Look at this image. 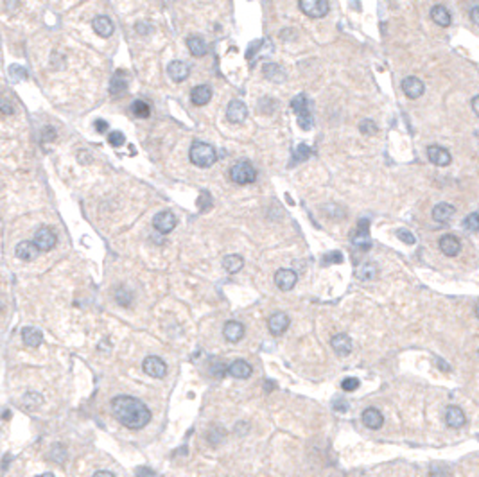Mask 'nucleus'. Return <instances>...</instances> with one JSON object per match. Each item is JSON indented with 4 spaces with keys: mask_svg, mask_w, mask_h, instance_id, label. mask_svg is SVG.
<instances>
[{
    "mask_svg": "<svg viewBox=\"0 0 479 477\" xmlns=\"http://www.w3.org/2000/svg\"><path fill=\"white\" fill-rule=\"evenodd\" d=\"M112 413L124 427L131 430H140L153 418L149 407L146 404L129 395H119L112 398Z\"/></svg>",
    "mask_w": 479,
    "mask_h": 477,
    "instance_id": "obj_1",
    "label": "nucleus"
},
{
    "mask_svg": "<svg viewBox=\"0 0 479 477\" xmlns=\"http://www.w3.org/2000/svg\"><path fill=\"white\" fill-rule=\"evenodd\" d=\"M188 158L196 167L208 169L217 162V153L207 142H194L188 151Z\"/></svg>",
    "mask_w": 479,
    "mask_h": 477,
    "instance_id": "obj_2",
    "label": "nucleus"
},
{
    "mask_svg": "<svg viewBox=\"0 0 479 477\" xmlns=\"http://www.w3.org/2000/svg\"><path fill=\"white\" fill-rule=\"evenodd\" d=\"M291 108L293 112L296 113V119H298V126L301 127V129H310V127L314 126V120H312V113H310V108H309V101H307V97L303 94H298L295 99L291 101Z\"/></svg>",
    "mask_w": 479,
    "mask_h": 477,
    "instance_id": "obj_3",
    "label": "nucleus"
},
{
    "mask_svg": "<svg viewBox=\"0 0 479 477\" xmlns=\"http://www.w3.org/2000/svg\"><path fill=\"white\" fill-rule=\"evenodd\" d=\"M230 179L237 185H249L257 179V171L251 165V162L242 160V162H237L235 165H232Z\"/></svg>",
    "mask_w": 479,
    "mask_h": 477,
    "instance_id": "obj_4",
    "label": "nucleus"
},
{
    "mask_svg": "<svg viewBox=\"0 0 479 477\" xmlns=\"http://www.w3.org/2000/svg\"><path fill=\"white\" fill-rule=\"evenodd\" d=\"M298 7L303 14L310 18H323L329 14V2L327 0H298Z\"/></svg>",
    "mask_w": 479,
    "mask_h": 477,
    "instance_id": "obj_5",
    "label": "nucleus"
},
{
    "mask_svg": "<svg viewBox=\"0 0 479 477\" xmlns=\"http://www.w3.org/2000/svg\"><path fill=\"white\" fill-rule=\"evenodd\" d=\"M144 371H146L149 377H155V379H164L167 375V364L164 362V359H160L156 356H149L144 359V364H142Z\"/></svg>",
    "mask_w": 479,
    "mask_h": 477,
    "instance_id": "obj_6",
    "label": "nucleus"
},
{
    "mask_svg": "<svg viewBox=\"0 0 479 477\" xmlns=\"http://www.w3.org/2000/svg\"><path fill=\"white\" fill-rule=\"evenodd\" d=\"M352 244L356 246V248L362 249V251H366V249L371 248V237H370V232H368V221L366 219H361L357 230L354 232Z\"/></svg>",
    "mask_w": 479,
    "mask_h": 477,
    "instance_id": "obj_7",
    "label": "nucleus"
},
{
    "mask_svg": "<svg viewBox=\"0 0 479 477\" xmlns=\"http://www.w3.org/2000/svg\"><path fill=\"white\" fill-rule=\"evenodd\" d=\"M56 242H58L56 235H54V232H52L51 228H47V226L40 228L36 234H34V244L40 248V251H51V249L56 246Z\"/></svg>",
    "mask_w": 479,
    "mask_h": 477,
    "instance_id": "obj_8",
    "label": "nucleus"
},
{
    "mask_svg": "<svg viewBox=\"0 0 479 477\" xmlns=\"http://www.w3.org/2000/svg\"><path fill=\"white\" fill-rule=\"evenodd\" d=\"M176 223H178L176 221V215L169 210L160 212V214L155 215V219H153V226L158 230L160 234H169V232H173L176 228Z\"/></svg>",
    "mask_w": 479,
    "mask_h": 477,
    "instance_id": "obj_9",
    "label": "nucleus"
},
{
    "mask_svg": "<svg viewBox=\"0 0 479 477\" xmlns=\"http://www.w3.org/2000/svg\"><path fill=\"white\" fill-rule=\"evenodd\" d=\"M289 323H291V319H289V316L286 312H275L269 316L268 328L273 336H282L287 328H289Z\"/></svg>",
    "mask_w": 479,
    "mask_h": 477,
    "instance_id": "obj_10",
    "label": "nucleus"
},
{
    "mask_svg": "<svg viewBox=\"0 0 479 477\" xmlns=\"http://www.w3.org/2000/svg\"><path fill=\"white\" fill-rule=\"evenodd\" d=\"M427 158L431 164L438 165V167H447L451 164V153L442 147V145H429L427 147Z\"/></svg>",
    "mask_w": 479,
    "mask_h": 477,
    "instance_id": "obj_11",
    "label": "nucleus"
},
{
    "mask_svg": "<svg viewBox=\"0 0 479 477\" xmlns=\"http://www.w3.org/2000/svg\"><path fill=\"white\" fill-rule=\"evenodd\" d=\"M246 117H248V108H246V104L242 103V101H232L230 104H228V108H226V119L230 122H234V124H240V122H244Z\"/></svg>",
    "mask_w": 479,
    "mask_h": 477,
    "instance_id": "obj_12",
    "label": "nucleus"
},
{
    "mask_svg": "<svg viewBox=\"0 0 479 477\" xmlns=\"http://www.w3.org/2000/svg\"><path fill=\"white\" fill-rule=\"evenodd\" d=\"M402 92H404L408 99H418L423 95L425 86H423V83L418 79V77L409 75V77H406V79L402 81Z\"/></svg>",
    "mask_w": 479,
    "mask_h": 477,
    "instance_id": "obj_13",
    "label": "nucleus"
},
{
    "mask_svg": "<svg viewBox=\"0 0 479 477\" xmlns=\"http://www.w3.org/2000/svg\"><path fill=\"white\" fill-rule=\"evenodd\" d=\"M298 282V275L293 269H278L275 273V284L280 291H291Z\"/></svg>",
    "mask_w": 479,
    "mask_h": 477,
    "instance_id": "obj_14",
    "label": "nucleus"
},
{
    "mask_svg": "<svg viewBox=\"0 0 479 477\" xmlns=\"http://www.w3.org/2000/svg\"><path fill=\"white\" fill-rule=\"evenodd\" d=\"M14 253H16V257H18L20 260L31 262V260H34V258L40 255V248L34 244V240H22V242L16 244Z\"/></svg>",
    "mask_w": 479,
    "mask_h": 477,
    "instance_id": "obj_15",
    "label": "nucleus"
},
{
    "mask_svg": "<svg viewBox=\"0 0 479 477\" xmlns=\"http://www.w3.org/2000/svg\"><path fill=\"white\" fill-rule=\"evenodd\" d=\"M438 246H440V251H442L445 257H456V255L461 251V242L456 235H443V237L440 238Z\"/></svg>",
    "mask_w": 479,
    "mask_h": 477,
    "instance_id": "obj_16",
    "label": "nucleus"
},
{
    "mask_svg": "<svg viewBox=\"0 0 479 477\" xmlns=\"http://www.w3.org/2000/svg\"><path fill=\"white\" fill-rule=\"evenodd\" d=\"M167 72H169V77L174 83H183L190 74V66L183 61H171L169 66H167Z\"/></svg>",
    "mask_w": 479,
    "mask_h": 477,
    "instance_id": "obj_17",
    "label": "nucleus"
},
{
    "mask_svg": "<svg viewBox=\"0 0 479 477\" xmlns=\"http://www.w3.org/2000/svg\"><path fill=\"white\" fill-rule=\"evenodd\" d=\"M244 325L239 321H226V325L223 327V336L230 343H239L244 337Z\"/></svg>",
    "mask_w": 479,
    "mask_h": 477,
    "instance_id": "obj_18",
    "label": "nucleus"
},
{
    "mask_svg": "<svg viewBox=\"0 0 479 477\" xmlns=\"http://www.w3.org/2000/svg\"><path fill=\"white\" fill-rule=\"evenodd\" d=\"M332 348H334V352H336L339 357L350 356V354H352V350H354L352 339H350L347 334H338V336L332 337Z\"/></svg>",
    "mask_w": 479,
    "mask_h": 477,
    "instance_id": "obj_19",
    "label": "nucleus"
},
{
    "mask_svg": "<svg viewBox=\"0 0 479 477\" xmlns=\"http://www.w3.org/2000/svg\"><path fill=\"white\" fill-rule=\"evenodd\" d=\"M362 423H364L368 429L377 430L384 425V417H382V413L379 411V409H375V407H368L366 411L362 413Z\"/></svg>",
    "mask_w": 479,
    "mask_h": 477,
    "instance_id": "obj_20",
    "label": "nucleus"
},
{
    "mask_svg": "<svg viewBox=\"0 0 479 477\" xmlns=\"http://www.w3.org/2000/svg\"><path fill=\"white\" fill-rule=\"evenodd\" d=\"M251 373H253V370H251L249 362H246L244 359H237L228 366V375H232L234 379H239V380L249 379Z\"/></svg>",
    "mask_w": 479,
    "mask_h": 477,
    "instance_id": "obj_21",
    "label": "nucleus"
},
{
    "mask_svg": "<svg viewBox=\"0 0 479 477\" xmlns=\"http://www.w3.org/2000/svg\"><path fill=\"white\" fill-rule=\"evenodd\" d=\"M92 27H94V31L101 38H110L113 34V31H115V25H113V22L108 18V16H104V14H99V16H95L94 22H92Z\"/></svg>",
    "mask_w": 479,
    "mask_h": 477,
    "instance_id": "obj_22",
    "label": "nucleus"
},
{
    "mask_svg": "<svg viewBox=\"0 0 479 477\" xmlns=\"http://www.w3.org/2000/svg\"><path fill=\"white\" fill-rule=\"evenodd\" d=\"M212 99V88L208 84H197L194 86L192 92H190V101L196 106H205V104L210 103Z\"/></svg>",
    "mask_w": 479,
    "mask_h": 477,
    "instance_id": "obj_23",
    "label": "nucleus"
},
{
    "mask_svg": "<svg viewBox=\"0 0 479 477\" xmlns=\"http://www.w3.org/2000/svg\"><path fill=\"white\" fill-rule=\"evenodd\" d=\"M445 421H447V425L452 427V429H461V427L467 423L465 413L461 411V407L451 406L445 413Z\"/></svg>",
    "mask_w": 479,
    "mask_h": 477,
    "instance_id": "obj_24",
    "label": "nucleus"
},
{
    "mask_svg": "<svg viewBox=\"0 0 479 477\" xmlns=\"http://www.w3.org/2000/svg\"><path fill=\"white\" fill-rule=\"evenodd\" d=\"M431 18H432V22L436 25H440V27H449L451 25V22H452V16H451V11L447 9L445 5H442V4H438V5H434L431 9Z\"/></svg>",
    "mask_w": 479,
    "mask_h": 477,
    "instance_id": "obj_25",
    "label": "nucleus"
},
{
    "mask_svg": "<svg viewBox=\"0 0 479 477\" xmlns=\"http://www.w3.org/2000/svg\"><path fill=\"white\" fill-rule=\"evenodd\" d=\"M127 90V77L122 70L115 72V75L112 77V83H110V94L115 95V97H120Z\"/></svg>",
    "mask_w": 479,
    "mask_h": 477,
    "instance_id": "obj_26",
    "label": "nucleus"
},
{
    "mask_svg": "<svg viewBox=\"0 0 479 477\" xmlns=\"http://www.w3.org/2000/svg\"><path fill=\"white\" fill-rule=\"evenodd\" d=\"M262 72H264V77L273 81V83H284V81H286V72H284L282 66L277 65V63H266Z\"/></svg>",
    "mask_w": 479,
    "mask_h": 477,
    "instance_id": "obj_27",
    "label": "nucleus"
},
{
    "mask_svg": "<svg viewBox=\"0 0 479 477\" xmlns=\"http://www.w3.org/2000/svg\"><path fill=\"white\" fill-rule=\"evenodd\" d=\"M22 339L31 348H38L43 343V334L34 327H25L22 328Z\"/></svg>",
    "mask_w": 479,
    "mask_h": 477,
    "instance_id": "obj_28",
    "label": "nucleus"
},
{
    "mask_svg": "<svg viewBox=\"0 0 479 477\" xmlns=\"http://www.w3.org/2000/svg\"><path fill=\"white\" fill-rule=\"evenodd\" d=\"M456 208L449 203H438L434 208H432V219L438 221V223H447L454 215Z\"/></svg>",
    "mask_w": 479,
    "mask_h": 477,
    "instance_id": "obj_29",
    "label": "nucleus"
},
{
    "mask_svg": "<svg viewBox=\"0 0 479 477\" xmlns=\"http://www.w3.org/2000/svg\"><path fill=\"white\" fill-rule=\"evenodd\" d=\"M377 275H379V267H377L373 262L359 264V266L356 267V276L359 278V280H375Z\"/></svg>",
    "mask_w": 479,
    "mask_h": 477,
    "instance_id": "obj_30",
    "label": "nucleus"
},
{
    "mask_svg": "<svg viewBox=\"0 0 479 477\" xmlns=\"http://www.w3.org/2000/svg\"><path fill=\"white\" fill-rule=\"evenodd\" d=\"M187 47L188 51H190V54L196 58H201L207 54L208 47L207 43H205V40H203L201 36H188L187 38Z\"/></svg>",
    "mask_w": 479,
    "mask_h": 477,
    "instance_id": "obj_31",
    "label": "nucleus"
},
{
    "mask_svg": "<svg viewBox=\"0 0 479 477\" xmlns=\"http://www.w3.org/2000/svg\"><path fill=\"white\" fill-rule=\"evenodd\" d=\"M242 266H244V258L240 257V255H228V257L223 258V267H225V271L232 273V275L240 271Z\"/></svg>",
    "mask_w": 479,
    "mask_h": 477,
    "instance_id": "obj_32",
    "label": "nucleus"
},
{
    "mask_svg": "<svg viewBox=\"0 0 479 477\" xmlns=\"http://www.w3.org/2000/svg\"><path fill=\"white\" fill-rule=\"evenodd\" d=\"M131 112L135 117L138 119H147L151 115V108L149 104L146 103V101H135L131 106Z\"/></svg>",
    "mask_w": 479,
    "mask_h": 477,
    "instance_id": "obj_33",
    "label": "nucleus"
},
{
    "mask_svg": "<svg viewBox=\"0 0 479 477\" xmlns=\"http://www.w3.org/2000/svg\"><path fill=\"white\" fill-rule=\"evenodd\" d=\"M359 131L362 133V135H375L377 131H379V127H377V124L371 119H364V120L359 124Z\"/></svg>",
    "mask_w": 479,
    "mask_h": 477,
    "instance_id": "obj_34",
    "label": "nucleus"
},
{
    "mask_svg": "<svg viewBox=\"0 0 479 477\" xmlns=\"http://www.w3.org/2000/svg\"><path fill=\"white\" fill-rule=\"evenodd\" d=\"M310 155L309 147H307L305 144H300L298 145V149L295 151V156H293V165H296L298 162H303V160H307Z\"/></svg>",
    "mask_w": 479,
    "mask_h": 477,
    "instance_id": "obj_35",
    "label": "nucleus"
},
{
    "mask_svg": "<svg viewBox=\"0 0 479 477\" xmlns=\"http://www.w3.org/2000/svg\"><path fill=\"white\" fill-rule=\"evenodd\" d=\"M9 77L13 81H22V79H27V72H25L24 66L20 65H13L9 66Z\"/></svg>",
    "mask_w": 479,
    "mask_h": 477,
    "instance_id": "obj_36",
    "label": "nucleus"
},
{
    "mask_svg": "<svg viewBox=\"0 0 479 477\" xmlns=\"http://www.w3.org/2000/svg\"><path fill=\"white\" fill-rule=\"evenodd\" d=\"M463 226H465L469 232H479V214L467 215V219L463 221Z\"/></svg>",
    "mask_w": 479,
    "mask_h": 477,
    "instance_id": "obj_37",
    "label": "nucleus"
},
{
    "mask_svg": "<svg viewBox=\"0 0 479 477\" xmlns=\"http://www.w3.org/2000/svg\"><path fill=\"white\" fill-rule=\"evenodd\" d=\"M51 458L54 459V461H58V463H63V461H65V458H66L65 449H63L61 445H54V447H52V450H51Z\"/></svg>",
    "mask_w": 479,
    "mask_h": 477,
    "instance_id": "obj_38",
    "label": "nucleus"
},
{
    "mask_svg": "<svg viewBox=\"0 0 479 477\" xmlns=\"http://www.w3.org/2000/svg\"><path fill=\"white\" fill-rule=\"evenodd\" d=\"M108 142L113 145V147H120V145H124V142H126V136H124L120 131H112L108 135Z\"/></svg>",
    "mask_w": 479,
    "mask_h": 477,
    "instance_id": "obj_39",
    "label": "nucleus"
},
{
    "mask_svg": "<svg viewBox=\"0 0 479 477\" xmlns=\"http://www.w3.org/2000/svg\"><path fill=\"white\" fill-rule=\"evenodd\" d=\"M343 262V255L339 251H330L327 253V255H323V264H341Z\"/></svg>",
    "mask_w": 479,
    "mask_h": 477,
    "instance_id": "obj_40",
    "label": "nucleus"
},
{
    "mask_svg": "<svg viewBox=\"0 0 479 477\" xmlns=\"http://www.w3.org/2000/svg\"><path fill=\"white\" fill-rule=\"evenodd\" d=\"M357 388H359V380L354 379V377H350V379H345L343 382H341V389H343V391H347V393H350V391H356Z\"/></svg>",
    "mask_w": 479,
    "mask_h": 477,
    "instance_id": "obj_41",
    "label": "nucleus"
},
{
    "mask_svg": "<svg viewBox=\"0 0 479 477\" xmlns=\"http://www.w3.org/2000/svg\"><path fill=\"white\" fill-rule=\"evenodd\" d=\"M397 237L402 240V242H406V244H415V237H413V234L409 232V230H404V228H400V230H397Z\"/></svg>",
    "mask_w": 479,
    "mask_h": 477,
    "instance_id": "obj_42",
    "label": "nucleus"
},
{
    "mask_svg": "<svg viewBox=\"0 0 479 477\" xmlns=\"http://www.w3.org/2000/svg\"><path fill=\"white\" fill-rule=\"evenodd\" d=\"M197 205H199V210H205V208H208V206L212 205L210 194H208L207 190L201 192V196H199V199H197Z\"/></svg>",
    "mask_w": 479,
    "mask_h": 477,
    "instance_id": "obj_43",
    "label": "nucleus"
},
{
    "mask_svg": "<svg viewBox=\"0 0 479 477\" xmlns=\"http://www.w3.org/2000/svg\"><path fill=\"white\" fill-rule=\"evenodd\" d=\"M14 108L13 104L9 103V101H5V99H0V113H4V115H13Z\"/></svg>",
    "mask_w": 479,
    "mask_h": 477,
    "instance_id": "obj_44",
    "label": "nucleus"
},
{
    "mask_svg": "<svg viewBox=\"0 0 479 477\" xmlns=\"http://www.w3.org/2000/svg\"><path fill=\"white\" fill-rule=\"evenodd\" d=\"M470 20L474 22V25H478L479 27V5L472 7V11H470Z\"/></svg>",
    "mask_w": 479,
    "mask_h": 477,
    "instance_id": "obj_45",
    "label": "nucleus"
},
{
    "mask_svg": "<svg viewBox=\"0 0 479 477\" xmlns=\"http://www.w3.org/2000/svg\"><path fill=\"white\" fill-rule=\"evenodd\" d=\"M95 129H97L99 133H104L106 129H108V122H106V120H95Z\"/></svg>",
    "mask_w": 479,
    "mask_h": 477,
    "instance_id": "obj_46",
    "label": "nucleus"
},
{
    "mask_svg": "<svg viewBox=\"0 0 479 477\" xmlns=\"http://www.w3.org/2000/svg\"><path fill=\"white\" fill-rule=\"evenodd\" d=\"M136 476H155V470H151V468H138L136 470Z\"/></svg>",
    "mask_w": 479,
    "mask_h": 477,
    "instance_id": "obj_47",
    "label": "nucleus"
},
{
    "mask_svg": "<svg viewBox=\"0 0 479 477\" xmlns=\"http://www.w3.org/2000/svg\"><path fill=\"white\" fill-rule=\"evenodd\" d=\"M472 110H474V113L479 117V95H476V97L472 99Z\"/></svg>",
    "mask_w": 479,
    "mask_h": 477,
    "instance_id": "obj_48",
    "label": "nucleus"
},
{
    "mask_svg": "<svg viewBox=\"0 0 479 477\" xmlns=\"http://www.w3.org/2000/svg\"><path fill=\"white\" fill-rule=\"evenodd\" d=\"M115 477V474L113 472H106V470H99V472H95V477Z\"/></svg>",
    "mask_w": 479,
    "mask_h": 477,
    "instance_id": "obj_49",
    "label": "nucleus"
},
{
    "mask_svg": "<svg viewBox=\"0 0 479 477\" xmlns=\"http://www.w3.org/2000/svg\"><path fill=\"white\" fill-rule=\"evenodd\" d=\"M476 316H478V318H479V303L476 305Z\"/></svg>",
    "mask_w": 479,
    "mask_h": 477,
    "instance_id": "obj_50",
    "label": "nucleus"
}]
</instances>
